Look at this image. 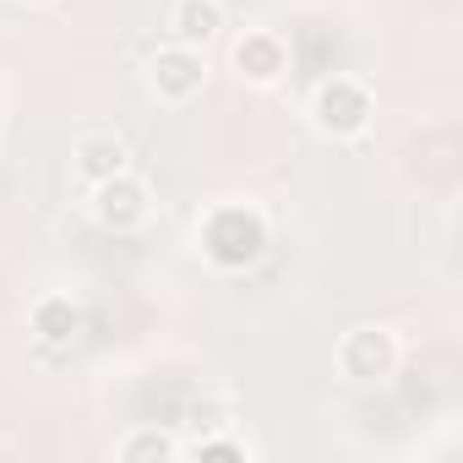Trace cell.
I'll list each match as a JSON object with an SVG mask.
<instances>
[{
  "instance_id": "cell-1",
  "label": "cell",
  "mask_w": 463,
  "mask_h": 463,
  "mask_svg": "<svg viewBox=\"0 0 463 463\" xmlns=\"http://www.w3.org/2000/svg\"><path fill=\"white\" fill-rule=\"evenodd\" d=\"M196 246L218 273H246L268 251V218L251 202H213L196 218Z\"/></svg>"
},
{
  "instance_id": "cell-2",
  "label": "cell",
  "mask_w": 463,
  "mask_h": 463,
  "mask_svg": "<svg viewBox=\"0 0 463 463\" xmlns=\"http://www.w3.org/2000/svg\"><path fill=\"white\" fill-rule=\"evenodd\" d=\"M306 120H311V131L327 137V142H360V137L376 126V93H371L360 77L333 71V77H322V82L311 88Z\"/></svg>"
},
{
  "instance_id": "cell-3",
  "label": "cell",
  "mask_w": 463,
  "mask_h": 463,
  "mask_svg": "<svg viewBox=\"0 0 463 463\" xmlns=\"http://www.w3.org/2000/svg\"><path fill=\"white\" fill-rule=\"evenodd\" d=\"M338 376L344 382H360V387H382V382H392L398 376V365H403V338H398V327H387V322H360V327H349L344 338H338Z\"/></svg>"
},
{
  "instance_id": "cell-4",
  "label": "cell",
  "mask_w": 463,
  "mask_h": 463,
  "mask_svg": "<svg viewBox=\"0 0 463 463\" xmlns=\"http://www.w3.org/2000/svg\"><path fill=\"white\" fill-rule=\"evenodd\" d=\"M142 77H147V93H153L164 109H185V104H196L202 88H207V50L164 44V50H153V61H147Z\"/></svg>"
},
{
  "instance_id": "cell-5",
  "label": "cell",
  "mask_w": 463,
  "mask_h": 463,
  "mask_svg": "<svg viewBox=\"0 0 463 463\" xmlns=\"http://www.w3.org/2000/svg\"><path fill=\"white\" fill-rule=\"evenodd\" d=\"M88 213H93L99 229H109V235H137V229L153 218V191H147V180H137L126 169V175H109V180L88 185Z\"/></svg>"
},
{
  "instance_id": "cell-6",
  "label": "cell",
  "mask_w": 463,
  "mask_h": 463,
  "mask_svg": "<svg viewBox=\"0 0 463 463\" xmlns=\"http://www.w3.org/2000/svg\"><path fill=\"white\" fill-rule=\"evenodd\" d=\"M229 66L246 88H279L289 77V44L273 28H246L235 44H229Z\"/></svg>"
},
{
  "instance_id": "cell-7",
  "label": "cell",
  "mask_w": 463,
  "mask_h": 463,
  "mask_svg": "<svg viewBox=\"0 0 463 463\" xmlns=\"http://www.w3.org/2000/svg\"><path fill=\"white\" fill-rule=\"evenodd\" d=\"M71 169H77L82 185H99V180L131 169V147H126V137H115V131H88V137H77V147H71Z\"/></svg>"
},
{
  "instance_id": "cell-8",
  "label": "cell",
  "mask_w": 463,
  "mask_h": 463,
  "mask_svg": "<svg viewBox=\"0 0 463 463\" xmlns=\"http://www.w3.org/2000/svg\"><path fill=\"white\" fill-rule=\"evenodd\" d=\"M28 327H33V338H39L44 349H71V344L82 338V306H77L71 295L50 289V295H39V300H33Z\"/></svg>"
},
{
  "instance_id": "cell-9",
  "label": "cell",
  "mask_w": 463,
  "mask_h": 463,
  "mask_svg": "<svg viewBox=\"0 0 463 463\" xmlns=\"http://www.w3.org/2000/svg\"><path fill=\"white\" fill-rule=\"evenodd\" d=\"M164 28H169V44L207 50L223 33V0H169Z\"/></svg>"
},
{
  "instance_id": "cell-10",
  "label": "cell",
  "mask_w": 463,
  "mask_h": 463,
  "mask_svg": "<svg viewBox=\"0 0 463 463\" xmlns=\"http://www.w3.org/2000/svg\"><path fill=\"white\" fill-rule=\"evenodd\" d=\"M185 447L169 436V430H158V425H131L120 441H115V458L120 463H169V458H180Z\"/></svg>"
},
{
  "instance_id": "cell-11",
  "label": "cell",
  "mask_w": 463,
  "mask_h": 463,
  "mask_svg": "<svg viewBox=\"0 0 463 463\" xmlns=\"http://www.w3.org/2000/svg\"><path fill=\"white\" fill-rule=\"evenodd\" d=\"M191 458H202V463H213V458L251 463V458H257V447H251L246 436H235V430H218V436H196V441H191Z\"/></svg>"
},
{
  "instance_id": "cell-12",
  "label": "cell",
  "mask_w": 463,
  "mask_h": 463,
  "mask_svg": "<svg viewBox=\"0 0 463 463\" xmlns=\"http://www.w3.org/2000/svg\"><path fill=\"white\" fill-rule=\"evenodd\" d=\"M17 6H50V0H17Z\"/></svg>"
}]
</instances>
